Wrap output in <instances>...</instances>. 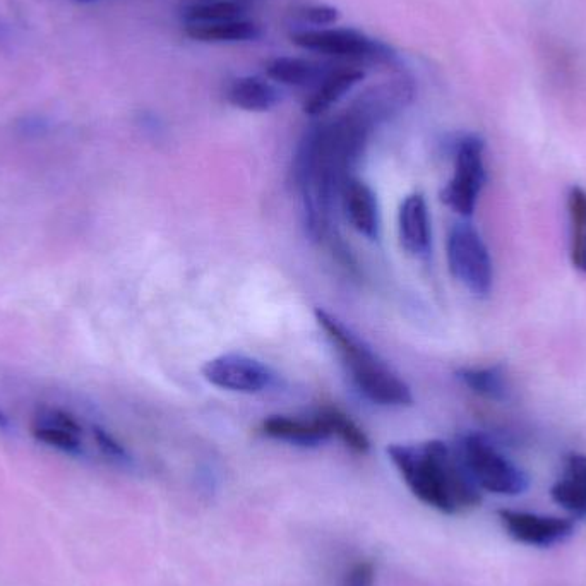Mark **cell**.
Wrapping results in <instances>:
<instances>
[{"instance_id":"obj_1","label":"cell","mask_w":586,"mask_h":586,"mask_svg":"<svg viewBox=\"0 0 586 586\" xmlns=\"http://www.w3.org/2000/svg\"><path fill=\"white\" fill-rule=\"evenodd\" d=\"M412 86L405 81L381 84L360 96L345 114L312 127L300 141L293 163L304 223L314 240L331 230L333 204L341 184L352 177L372 129L412 100Z\"/></svg>"},{"instance_id":"obj_2","label":"cell","mask_w":586,"mask_h":586,"mask_svg":"<svg viewBox=\"0 0 586 586\" xmlns=\"http://www.w3.org/2000/svg\"><path fill=\"white\" fill-rule=\"evenodd\" d=\"M389 460L413 496L444 515L482 503V491L475 484L456 448L439 439L419 444H391Z\"/></svg>"},{"instance_id":"obj_3","label":"cell","mask_w":586,"mask_h":586,"mask_svg":"<svg viewBox=\"0 0 586 586\" xmlns=\"http://www.w3.org/2000/svg\"><path fill=\"white\" fill-rule=\"evenodd\" d=\"M316 319L340 355L353 388L360 396L381 407L412 405L410 386L365 343L364 338L324 309H316Z\"/></svg>"},{"instance_id":"obj_4","label":"cell","mask_w":586,"mask_h":586,"mask_svg":"<svg viewBox=\"0 0 586 586\" xmlns=\"http://www.w3.org/2000/svg\"><path fill=\"white\" fill-rule=\"evenodd\" d=\"M455 448L480 491L499 496H520L528 491L527 472L509 460L491 437L468 432L458 439Z\"/></svg>"},{"instance_id":"obj_5","label":"cell","mask_w":586,"mask_h":586,"mask_svg":"<svg viewBox=\"0 0 586 586\" xmlns=\"http://www.w3.org/2000/svg\"><path fill=\"white\" fill-rule=\"evenodd\" d=\"M446 256L451 275L468 292L485 299L494 282L491 254L479 230L467 222L455 223L446 240Z\"/></svg>"},{"instance_id":"obj_6","label":"cell","mask_w":586,"mask_h":586,"mask_svg":"<svg viewBox=\"0 0 586 586\" xmlns=\"http://www.w3.org/2000/svg\"><path fill=\"white\" fill-rule=\"evenodd\" d=\"M484 139L467 134L456 144L455 174L441 191V201L460 216L473 215L480 191L487 180Z\"/></svg>"},{"instance_id":"obj_7","label":"cell","mask_w":586,"mask_h":586,"mask_svg":"<svg viewBox=\"0 0 586 586\" xmlns=\"http://www.w3.org/2000/svg\"><path fill=\"white\" fill-rule=\"evenodd\" d=\"M293 45L317 52V54L345 57V59L388 62L395 57V50L388 43L365 35L355 28H319L297 31L290 35Z\"/></svg>"},{"instance_id":"obj_8","label":"cell","mask_w":586,"mask_h":586,"mask_svg":"<svg viewBox=\"0 0 586 586\" xmlns=\"http://www.w3.org/2000/svg\"><path fill=\"white\" fill-rule=\"evenodd\" d=\"M201 372L211 386L242 395H258L268 391L278 379L270 365L242 353H225L208 360Z\"/></svg>"},{"instance_id":"obj_9","label":"cell","mask_w":586,"mask_h":586,"mask_svg":"<svg viewBox=\"0 0 586 586\" xmlns=\"http://www.w3.org/2000/svg\"><path fill=\"white\" fill-rule=\"evenodd\" d=\"M497 516L508 537L518 544L539 549L563 544L575 532V521L571 518L539 515L518 509H499Z\"/></svg>"},{"instance_id":"obj_10","label":"cell","mask_w":586,"mask_h":586,"mask_svg":"<svg viewBox=\"0 0 586 586\" xmlns=\"http://www.w3.org/2000/svg\"><path fill=\"white\" fill-rule=\"evenodd\" d=\"M340 199L350 225L369 240L379 239L381 211L376 192L352 175L341 184Z\"/></svg>"},{"instance_id":"obj_11","label":"cell","mask_w":586,"mask_h":586,"mask_svg":"<svg viewBox=\"0 0 586 586\" xmlns=\"http://www.w3.org/2000/svg\"><path fill=\"white\" fill-rule=\"evenodd\" d=\"M398 230L403 249L415 258H429L432 249L431 215L424 196L413 192L401 203Z\"/></svg>"},{"instance_id":"obj_12","label":"cell","mask_w":586,"mask_h":586,"mask_svg":"<svg viewBox=\"0 0 586 586\" xmlns=\"http://www.w3.org/2000/svg\"><path fill=\"white\" fill-rule=\"evenodd\" d=\"M263 432L275 441H283L300 448H317L333 437L319 413L311 420L271 415L263 422Z\"/></svg>"},{"instance_id":"obj_13","label":"cell","mask_w":586,"mask_h":586,"mask_svg":"<svg viewBox=\"0 0 586 586\" xmlns=\"http://www.w3.org/2000/svg\"><path fill=\"white\" fill-rule=\"evenodd\" d=\"M551 497L575 518H586V455L573 453L566 458L561 477L551 487Z\"/></svg>"},{"instance_id":"obj_14","label":"cell","mask_w":586,"mask_h":586,"mask_svg":"<svg viewBox=\"0 0 586 586\" xmlns=\"http://www.w3.org/2000/svg\"><path fill=\"white\" fill-rule=\"evenodd\" d=\"M264 69H266V76L276 83L295 86V88L319 86L331 72L335 71L328 64H319L302 57H275L266 64Z\"/></svg>"},{"instance_id":"obj_15","label":"cell","mask_w":586,"mask_h":586,"mask_svg":"<svg viewBox=\"0 0 586 586\" xmlns=\"http://www.w3.org/2000/svg\"><path fill=\"white\" fill-rule=\"evenodd\" d=\"M227 100L230 105L246 112H270L282 102V91L266 79L244 76L230 83Z\"/></svg>"},{"instance_id":"obj_16","label":"cell","mask_w":586,"mask_h":586,"mask_svg":"<svg viewBox=\"0 0 586 586\" xmlns=\"http://www.w3.org/2000/svg\"><path fill=\"white\" fill-rule=\"evenodd\" d=\"M365 72L360 69H335L324 79L323 83L316 86V91L312 93L304 103V112L311 117H319L335 103L340 102L353 86H357L360 81H364Z\"/></svg>"},{"instance_id":"obj_17","label":"cell","mask_w":586,"mask_h":586,"mask_svg":"<svg viewBox=\"0 0 586 586\" xmlns=\"http://www.w3.org/2000/svg\"><path fill=\"white\" fill-rule=\"evenodd\" d=\"M184 33L194 42L201 43H244L261 38L258 24L246 19L223 21V23L186 24Z\"/></svg>"},{"instance_id":"obj_18","label":"cell","mask_w":586,"mask_h":586,"mask_svg":"<svg viewBox=\"0 0 586 586\" xmlns=\"http://www.w3.org/2000/svg\"><path fill=\"white\" fill-rule=\"evenodd\" d=\"M456 377L475 395L484 396L487 400H508L511 393L508 372L503 365L463 367L460 371H456Z\"/></svg>"},{"instance_id":"obj_19","label":"cell","mask_w":586,"mask_h":586,"mask_svg":"<svg viewBox=\"0 0 586 586\" xmlns=\"http://www.w3.org/2000/svg\"><path fill=\"white\" fill-rule=\"evenodd\" d=\"M569 259L586 276V191L573 186L568 192Z\"/></svg>"},{"instance_id":"obj_20","label":"cell","mask_w":586,"mask_h":586,"mask_svg":"<svg viewBox=\"0 0 586 586\" xmlns=\"http://www.w3.org/2000/svg\"><path fill=\"white\" fill-rule=\"evenodd\" d=\"M247 14L246 4L239 2H225V0H204L194 2L182 9V19L186 24L223 23L244 19Z\"/></svg>"},{"instance_id":"obj_21","label":"cell","mask_w":586,"mask_h":586,"mask_svg":"<svg viewBox=\"0 0 586 586\" xmlns=\"http://www.w3.org/2000/svg\"><path fill=\"white\" fill-rule=\"evenodd\" d=\"M319 417L326 422L331 431V436H336L341 443L347 448L352 449L353 453L367 455L371 449V441L359 425L355 424L347 413L341 412L338 408H323L319 412Z\"/></svg>"},{"instance_id":"obj_22","label":"cell","mask_w":586,"mask_h":586,"mask_svg":"<svg viewBox=\"0 0 586 586\" xmlns=\"http://www.w3.org/2000/svg\"><path fill=\"white\" fill-rule=\"evenodd\" d=\"M31 436L35 437L38 443L45 444L48 448L57 449L66 455L81 456L84 453L81 436H76V434L54 427V425L35 422L31 427Z\"/></svg>"},{"instance_id":"obj_23","label":"cell","mask_w":586,"mask_h":586,"mask_svg":"<svg viewBox=\"0 0 586 586\" xmlns=\"http://www.w3.org/2000/svg\"><path fill=\"white\" fill-rule=\"evenodd\" d=\"M91 432H93L96 446L102 451L103 455L107 456L108 460L120 463V465L131 463V455H129L126 446L120 443L112 432H108L102 425H93Z\"/></svg>"},{"instance_id":"obj_24","label":"cell","mask_w":586,"mask_h":586,"mask_svg":"<svg viewBox=\"0 0 586 586\" xmlns=\"http://www.w3.org/2000/svg\"><path fill=\"white\" fill-rule=\"evenodd\" d=\"M36 422H42V424L54 425L64 431L72 432L76 436L83 434V425L79 422L74 415L66 412V410H60V408H52V410H45L40 413V417L36 419Z\"/></svg>"},{"instance_id":"obj_25","label":"cell","mask_w":586,"mask_h":586,"mask_svg":"<svg viewBox=\"0 0 586 586\" xmlns=\"http://www.w3.org/2000/svg\"><path fill=\"white\" fill-rule=\"evenodd\" d=\"M376 585V569L371 561H360L353 564L341 578L340 586H374Z\"/></svg>"},{"instance_id":"obj_26","label":"cell","mask_w":586,"mask_h":586,"mask_svg":"<svg viewBox=\"0 0 586 586\" xmlns=\"http://www.w3.org/2000/svg\"><path fill=\"white\" fill-rule=\"evenodd\" d=\"M300 16L307 23L314 24V26H329V24H335L340 19V11L333 6H309L304 7L300 11Z\"/></svg>"},{"instance_id":"obj_27","label":"cell","mask_w":586,"mask_h":586,"mask_svg":"<svg viewBox=\"0 0 586 586\" xmlns=\"http://www.w3.org/2000/svg\"><path fill=\"white\" fill-rule=\"evenodd\" d=\"M11 429V422H9V417H7L6 413L0 410V431H9Z\"/></svg>"},{"instance_id":"obj_28","label":"cell","mask_w":586,"mask_h":586,"mask_svg":"<svg viewBox=\"0 0 586 586\" xmlns=\"http://www.w3.org/2000/svg\"><path fill=\"white\" fill-rule=\"evenodd\" d=\"M194 2H204V0H194ZM225 2H239V4H246L247 2H252V0H225Z\"/></svg>"},{"instance_id":"obj_29","label":"cell","mask_w":586,"mask_h":586,"mask_svg":"<svg viewBox=\"0 0 586 586\" xmlns=\"http://www.w3.org/2000/svg\"><path fill=\"white\" fill-rule=\"evenodd\" d=\"M76 2H83V4H90V2H96V0H76Z\"/></svg>"}]
</instances>
